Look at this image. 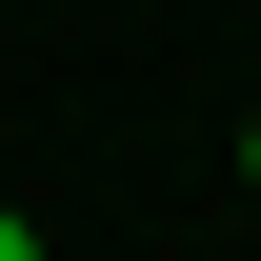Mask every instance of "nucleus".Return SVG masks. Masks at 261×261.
Wrapping results in <instances>:
<instances>
[{
    "instance_id": "nucleus-2",
    "label": "nucleus",
    "mask_w": 261,
    "mask_h": 261,
    "mask_svg": "<svg viewBox=\"0 0 261 261\" xmlns=\"http://www.w3.org/2000/svg\"><path fill=\"white\" fill-rule=\"evenodd\" d=\"M241 181H261V121H241Z\"/></svg>"
},
{
    "instance_id": "nucleus-1",
    "label": "nucleus",
    "mask_w": 261,
    "mask_h": 261,
    "mask_svg": "<svg viewBox=\"0 0 261 261\" xmlns=\"http://www.w3.org/2000/svg\"><path fill=\"white\" fill-rule=\"evenodd\" d=\"M0 261H40V221H20V201H0Z\"/></svg>"
}]
</instances>
